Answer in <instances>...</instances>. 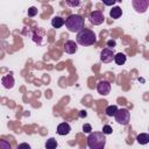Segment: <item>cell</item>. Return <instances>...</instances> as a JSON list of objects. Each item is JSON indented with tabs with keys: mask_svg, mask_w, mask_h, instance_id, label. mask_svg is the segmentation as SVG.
<instances>
[{
	"mask_svg": "<svg viewBox=\"0 0 149 149\" xmlns=\"http://www.w3.org/2000/svg\"><path fill=\"white\" fill-rule=\"evenodd\" d=\"M122 15V9L119 6H114L111 10H109V16L112 19H119Z\"/></svg>",
	"mask_w": 149,
	"mask_h": 149,
	"instance_id": "4fadbf2b",
	"label": "cell"
},
{
	"mask_svg": "<svg viewBox=\"0 0 149 149\" xmlns=\"http://www.w3.org/2000/svg\"><path fill=\"white\" fill-rule=\"evenodd\" d=\"M106 144V136L102 132H93L87 136V147L90 149H102Z\"/></svg>",
	"mask_w": 149,
	"mask_h": 149,
	"instance_id": "6da1fadb",
	"label": "cell"
},
{
	"mask_svg": "<svg viewBox=\"0 0 149 149\" xmlns=\"http://www.w3.org/2000/svg\"><path fill=\"white\" fill-rule=\"evenodd\" d=\"M19 148H30V146L29 144H27V143H21V144H19Z\"/></svg>",
	"mask_w": 149,
	"mask_h": 149,
	"instance_id": "cb8c5ba5",
	"label": "cell"
},
{
	"mask_svg": "<svg viewBox=\"0 0 149 149\" xmlns=\"http://www.w3.org/2000/svg\"><path fill=\"white\" fill-rule=\"evenodd\" d=\"M70 130H71V127H70V125L66 123V122H62V123H59V125L57 126V134H58V135H62V136L68 135V134L70 133Z\"/></svg>",
	"mask_w": 149,
	"mask_h": 149,
	"instance_id": "8fae6325",
	"label": "cell"
},
{
	"mask_svg": "<svg viewBox=\"0 0 149 149\" xmlns=\"http://www.w3.org/2000/svg\"><path fill=\"white\" fill-rule=\"evenodd\" d=\"M107 44H108V47H114L115 45V42L114 41H108Z\"/></svg>",
	"mask_w": 149,
	"mask_h": 149,
	"instance_id": "d4e9b609",
	"label": "cell"
},
{
	"mask_svg": "<svg viewBox=\"0 0 149 149\" xmlns=\"http://www.w3.org/2000/svg\"><path fill=\"white\" fill-rule=\"evenodd\" d=\"M57 147V141L54 137H50L49 140H47L45 142V148L47 149H55Z\"/></svg>",
	"mask_w": 149,
	"mask_h": 149,
	"instance_id": "e0dca14e",
	"label": "cell"
},
{
	"mask_svg": "<svg viewBox=\"0 0 149 149\" xmlns=\"http://www.w3.org/2000/svg\"><path fill=\"white\" fill-rule=\"evenodd\" d=\"M63 24H65V20L61 16H54L51 20V26L54 28H61Z\"/></svg>",
	"mask_w": 149,
	"mask_h": 149,
	"instance_id": "7c38bea8",
	"label": "cell"
},
{
	"mask_svg": "<svg viewBox=\"0 0 149 149\" xmlns=\"http://www.w3.org/2000/svg\"><path fill=\"white\" fill-rule=\"evenodd\" d=\"M114 118H115V121L118 123H120L122 126H126L130 121V113H129V111L127 108H120L115 113Z\"/></svg>",
	"mask_w": 149,
	"mask_h": 149,
	"instance_id": "277c9868",
	"label": "cell"
},
{
	"mask_svg": "<svg viewBox=\"0 0 149 149\" xmlns=\"http://www.w3.org/2000/svg\"><path fill=\"white\" fill-rule=\"evenodd\" d=\"M133 8L136 13H146L149 8V0H133L132 1Z\"/></svg>",
	"mask_w": 149,
	"mask_h": 149,
	"instance_id": "5b68a950",
	"label": "cell"
},
{
	"mask_svg": "<svg viewBox=\"0 0 149 149\" xmlns=\"http://www.w3.org/2000/svg\"><path fill=\"white\" fill-rule=\"evenodd\" d=\"M77 49H78V47H77V43H76L74 41L69 40V41H66L65 44H64V51H65L66 54H69V55L74 54V52L77 51Z\"/></svg>",
	"mask_w": 149,
	"mask_h": 149,
	"instance_id": "30bf717a",
	"label": "cell"
},
{
	"mask_svg": "<svg viewBox=\"0 0 149 149\" xmlns=\"http://www.w3.org/2000/svg\"><path fill=\"white\" fill-rule=\"evenodd\" d=\"M86 115H87V113H86L85 109H83V111L79 112V116H80V118H86Z\"/></svg>",
	"mask_w": 149,
	"mask_h": 149,
	"instance_id": "603a6c76",
	"label": "cell"
},
{
	"mask_svg": "<svg viewBox=\"0 0 149 149\" xmlns=\"http://www.w3.org/2000/svg\"><path fill=\"white\" fill-rule=\"evenodd\" d=\"M97 91L101 95H107L111 92V83L107 80H100L97 84Z\"/></svg>",
	"mask_w": 149,
	"mask_h": 149,
	"instance_id": "ba28073f",
	"label": "cell"
},
{
	"mask_svg": "<svg viewBox=\"0 0 149 149\" xmlns=\"http://www.w3.org/2000/svg\"><path fill=\"white\" fill-rule=\"evenodd\" d=\"M106 115L107 116H114L115 115V113L118 112V107L115 106V105H111V106H108L107 108H106Z\"/></svg>",
	"mask_w": 149,
	"mask_h": 149,
	"instance_id": "2e32d148",
	"label": "cell"
},
{
	"mask_svg": "<svg viewBox=\"0 0 149 149\" xmlns=\"http://www.w3.org/2000/svg\"><path fill=\"white\" fill-rule=\"evenodd\" d=\"M136 141L140 143V144H147L149 143V134L147 133H141L136 136Z\"/></svg>",
	"mask_w": 149,
	"mask_h": 149,
	"instance_id": "5bb4252c",
	"label": "cell"
},
{
	"mask_svg": "<svg viewBox=\"0 0 149 149\" xmlns=\"http://www.w3.org/2000/svg\"><path fill=\"white\" fill-rule=\"evenodd\" d=\"M37 14V8L36 7H30L29 9H28V16H30V17H34L35 15Z\"/></svg>",
	"mask_w": 149,
	"mask_h": 149,
	"instance_id": "d6986e66",
	"label": "cell"
},
{
	"mask_svg": "<svg viewBox=\"0 0 149 149\" xmlns=\"http://www.w3.org/2000/svg\"><path fill=\"white\" fill-rule=\"evenodd\" d=\"M114 56H115V54L113 52L112 49L105 48L100 52V61L102 63H111L112 61H114Z\"/></svg>",
	"mask_w": 149,
	"mask_h": 149,
	"instance_id": "52a82bcc",
	"label": "cell"
},
{
	"mask_svg": "<svg viewBox=\"0 0 149 149\" xmlns=\"http://www.w3.org/2000/svg\"><path fill=\"white\" fill-rule=\"evenodd\" d=\"M1 84H2V86H3L5 88H7V90L13 88V86H14V84H15V80H14L13 74H12V73H8V74L3 76V77L1 78Z\"/></svg>",
	"mask_w": 149,
	"mask_h": 149,
	"instance_id": "9c48e42d",
	"label": "cell"
},
{
	"mask_svg": "<svg viewBox=\"0 0 149 149\" xmlns=\"http://www.w3.org/2000/svg\"><path fill=\"white\" fill-rule=\"evenodd\" d=\"M112 132H113V129H112V127H111V126H108V125H105V126L102 127V133H104L105 135L112 134Z\"/></svg>",
	"mask_w": 149,
	"mask_h": 149,
	"instance_id": "ffe728a7",
	"label": "cell"
},
{
	"mask_svg": "<svg viewBox=\"0 0 149 149\" xmlns=\"http://www.w3.org/2000/svg\"><path fill=\"white\" fill-rule=\"evenodd\" d=\"M84 24H85L84 17L79 14H72L65 20V26H66L68 30L71 33L80 31L81 29H84Z\"/></svg>",
	"mask_w": 149,
	"mask_h": 149,
	"instance_id": "7a4b0ae2",
	"label": "cell"
},
{
	"mask_svg": "<svg viewBox=\"0 0 149 149\" xmlns=\"http://www.w3.org/2000/svg\"><path fill=\"white\" fill-rule=\"evenodd\" d=\"M106 6H113L116 1H119V0H101Z\"/></svg>",
	"mask_w": 149,
	"mask_h": 149,
	"instance_id": "7402d4cb",
	"label": "cell"
},
{
	"mask_svg": "<svg viewBox=\"0 0 149 149\" xmlns=\"http://www.w3.org/2000/svg\"><path fill=\"white\" fill-rule=\"evenodd\" d=\"M66 5L70 7H78L81 3V0H65Z\"/></svg>",
	"mask_w": 149,
	"mask_h": 149,
	"instance_id": "ac0fdd59",
	"label": "cell"
},
{
	"mask_svg": "<svg viewBox=\"0 0 149 149\" xmlns=\"http://www.w3.org/2000/svg\"><path fill=\"white\" fill-rule=\"evenodd\" d=\"M114 62L118 64V65H123L126 63V55L122 54V52H119L114 56Z\"/></svg>",
	"mask_w": 149,
	"mask_h": 149,
	"instance_id": "9a60e30c",
	"label": "cell"
},
{
	"mask_svg": "<svg viewBox=\"0 0 149 149\" xmlns=\"http://www.w3.org/2000/svg\"><path fill=\"white\" fill-rule=\"evenodd\" d=\"M90 22L94 26H99L105 21V16L104 13L101 10H93L90 13Z\"/></svg>",
	"mask_w": 149,
	"mask_h": 149,
	"instance_id": "8992f818",
	"label": "cell"
},
{
	"mask_svg": "<svg viewBox=\"0 0 149 149\" xmlns=\"http://www.w3.org/2000/svg\"><path fill=\"white\" fill-rule=\"evenodd\" d=\"M76 41H77L78 44L87 47V45H92V44H94L97 42V36H95L94 31L84 28V29H81L80 31L77 33Z\"/></svg>",
	"mask_w": 149,
	"mask_h": 149,
	"instance_id": "3957f363",
	"label": "cell"
},
{
	"mask_svg": "<svg viewBox=\"0 0 149 149\" xmlns=\"http://www.w3.org/2000/svg\"><path fill=\"white\" fill-rule=\"evenodd\" d=\"M91 130H92V127H91V125H90V123H85V125L83 126V132H84V133L90 134V133H91Z\"/></svg>",
	"mask_w": 149,
	"mask_h": 149,
	"instance_id": "44dd1931",
	"label": "cell"
}]
</instances>
